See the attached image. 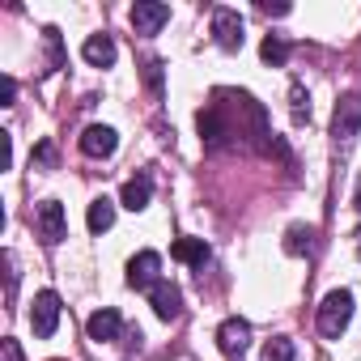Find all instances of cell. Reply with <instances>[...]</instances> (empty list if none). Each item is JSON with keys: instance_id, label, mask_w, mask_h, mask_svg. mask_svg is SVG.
Wrapping results in <instances>:
<instances>
[{"instance_id": "obj_1", "label": "cell", "mask_w": 361, "mask_h": 361, "mask_svg": "<svg viewBox=\"0 0 361 361\" xmlns=\"http://www.w3.org/2000/svg\"><path fill=\"white\" fill-rule=\"evenodd\" d=\"M196 123H200V145L209 153H221V149H264V153H272V145H276L264 106L243 90H213V102H204Z\"/></svg>"}, {"instance_id": "obj_9", "label": "cell", "mask_w": 361, "mask_h": 361, "mask_svg": "<svg viewBox=\"0 0 361 361\" xmlns=\"http://www.w3.org/2000/svg\"><path fill=\"white\" fill-rule=\"evenodd\" d=\"M170 22V5H157V0H136L132 5V30L136 35H157L161 26Z\"/></svg>"}, {"instance_id": "obj_24", "label": "cell", "mask_w": 361, "mask_h": 361, "mask_svg": "<svg viewBox=\"0 0 361 361\" xmlns=\"http://www.w3.org/2000/svg\"><path fill=\"white\" fill-rule=\"evenodd\" d=\"M145 85H149V94L153 98H161V60H145Z\"/></svg>"}, {"instance_id": "obj_23", "label": "cell", "mask_w": 361, "mask_h": 361, "mask_svg": "<svg viewBox=\"0 0 361 361\" xmlns=\"http://www.w3.org/2000/svg\"><path fill=\"white\" fill-rule=\"evenodd\" d=\"M0 259H5V293H9V302H13V298H18V276H22V272H18V251L5 247V255H0Z\"/></svg>"}, {"instance_id": "obj_27", "label": "cell", "mask_w": 361, "mask_h": 361, "mask_svg": "<svg viewBox=\"0 0 361 361\" xmlns=\"http://www.w3.org/2000/svg\"><path fill=\"white\" fill-rule=\"evenodd\" d=\"M0 166H13V132H0Z\"/></svg>"}, {"instance_id": "obj_6", "label": "cell", "mask_w": 361, "mask_h": 361, "mask_svg": "<svg viewBox=\"0 0 361 361\" xmlns=\"http://www.w3.org/2000/svg\"><path fill=\"white\" fill-rule=\"evenodd\" d=\"M209 22H213V43L221 47V51H243V18L234 13V9H226V5H217L213 13H209Z\"/></svg>"}, {"instance_id": "obj_4", "label": "cell", "mask_w": 361, "mask_h": 361, "mask_svg": "<svg viewBox=\"0 0 361 361\" xmlns=\"http://www.w3.org/2000/svg\"><path fill=\"white\" fill-rule=\"evenodd\" d=\"M35 234H39L47 247H60V243L68 238V217H64V204H60V200L35 204Z\"/></svg>"}, {"instance_id": "obj_18", "label": "cell", "mask_w": 361, "mask_h": 361, "mask_svg": "<svg viewBox=\"0 0 361 361\" xmlns=\"http://www.w3.org/2000/svg\"><path fill=\"white\" fill-rule=\"evenodd\" d=\"M289 115H293V123H310V94L302 81L289 85Z\"/></svg>"}, {"instance_id": "obj_28", "label": "cell", "mask_w": 361, "mask_h": 361, "mask_svg": "<svg viewBox=\"0 0 361 361\" xmlns=\"http://www.w3.org/2000/svg\"><path fill=\"white\" fill-rule=\"evenodd\" d=\"M259 13H264V18H285L289 5H268V0H259Z\"/></svg>"}, {"instance_id": "obj_8", "label": "cell", "mask_w": 361, "mask_h": 361, "mask_svg": "<svg viewBox=\"0 0 361 361\" xmlns=\"http://www.w3.org/2000/svg\"><path fill=\"white\" fill-rule=\"evenodd\" d=\"M161 281V255L157 251H136L128 259V285L132 289H153Z\"/></svg>"}, {"instance_id": "obj_21", "label": "cell", "mask_w": 361, "mask_h": 361, "mask_svg": "<svg viewBox=\"0 0 361 361\" xmlns=\"http://www.w3.org/2000/svg\"><path fill=\"white\" fill-rule=\"evenodd\" d=\"M43 43H47V73L64 68V43H60V30H56V26L43 30Z\"/></svg>"}, {"instance_id": "obj_14", "label": "cell", "mask_w": 361, "mask_h": 361, "mask_svg": "<svg viewBox=\"0 0 361 361\" xmlns=\"http://www.w3.org/2000/svg\"><path fill=\"white\" fill-rule=\"evenodd\" d=\"M170 255L178 259V264H188V268H196V272H204V264H209V243L204 238H178L174 247H170Z\"/></svg>"}, {"instance_id": "obj_16", "label": "cell", "mask_w": 361, "mask_h": 361, "mask_svg": "<svg viewBox=\"0 0 361 361\" xmlns=\"http://www.w3.org/2000/svg\"><path fill=\"white\" fill-rule=\"evenodd\" d=\"M285 251L289 255H319V230L314 226H289Z\"/></svg>"}, {"instance_id": "obj_3", "label": "cell", "mask_w": 361, "mask_h": 361, "mask_svg": "<svg viewBox=\"0 0 361 361\" xmlns=\"http://www.w3.org/2000/svg\"><path fill=\"white\" fill-rule=\"evenodd\" d=\"M348 319H353V293H348V289H331V293L319 302V310H314V327H319V336H327V340H340L344 327H348Z\"/></svg>"}, {"instance_id": "obj_29", "label": "cell", "mask_w": 361, "mask_h": 361, "mask_svg": "<svg viewBox=\"0 0 361 361\" xmlns=\"http://www.w3.org/2000/svg\"><path fill=\"white\" fill-rule=\"evenodd\" d=\"M357 213H361V192H357Z\"/></svg>"}, {"instance_id": "obj_10", "label": "cell", "mask_w": 361, "mask_h": 361, "mask_svg": "<svg viewBox=\"0 0 361 361\" xmlns=\"http://www.w3.org/2000/svg\"><path fill=\"white\" fill-rule=\"evenodd\" d=\"M149 302H153V314L161 323H174L178 314H183V293H178V285H170V281H157L149 289Z\"/></svg>"}, {"instance_id": "obj_13", "label": "cell", "mask_w": 361, "mask_h": 361, "mask_svg": "<svg viewBox=\"0 0 361 361\" xmlns=\"http://www.w3.org/2000/svg\"><path fill=\"white\" fill-rule=\"evenodd\" d=\"M85 331H90V340H94V344H111V340H119L123 319H119V310H115V306H102V310H94V314H90Z\"/></svg>"}, {"instance_id": "obj_2", "label": "cell", "mask_w": 361, "mask_h": 361, "mask_svg": "<svg viewBox=\"0 0 361 361\" xmlns=\"http://www.w3.org/2000/svg\"><path fill=\"white\" fill-rule=\"evenodd\" d=\"M357 132H361V94H344L331 111V149L348 157L357 145Z\"/></svg>"}, {"instance_id": "obj_19", "label": "cell", "mask_w": 361, "mask_h": 361, "mask_svg": "<svg viewBox=\"0 0 361 361\" xmlns=\"http://www.w3.org/2000/svg\"><path fill=\"white\" fill-rule=\"evenodd\" d=\"M289 51H293V47H289V43H285L281 35H268V39H264V47H259L264 64H272V68H281V64L289 60Z\"/></svg>"}, {"instance_id": "obj_20", "label": "cell", "mask_w": 361, "mask_h": 361, "mask_svg": "<svg viewBox=\"0 0 361 361\" xmlns=\"http://www.w3.org/2000/svg\"><path fill=\"white\" fill-rule=\"evenodd\" d=\"M259 361H298V348H293L289 336H276V340L264 344V357H259Z\"/></svg>"}, {"instance_id": "obj_12", "label": "cell", "mask_w": 361, "mask_h": 361, "mask_svg": "<svg viewBox=\"0 0 361 361\" xmlns=\"http://www.w3.org/2000/svg\"><path fill=\"white\" fill-rule=\"evenodd\" d=\"M115 149H119L115 128H106V123H90V128L81 132V153H85V157H111Z\"/></svg>"}, {"instance_id": "obj_5", "label": "cell", "mask_w": 361, "mask_h": 361, "mask_svg": "<svg viewBox=\"0 0 361 361\" xmlns=\"http://www.w3.org/2000/svg\"><path fill=\"white\" fill-rule=\"evenodd\" d=\"M60 293L56 289H43V293H35V306H30V327H35V336L39 340H51L56 336V327H60Z\"/></svg>"}, {"instance_id": "obj_22", "label": "cell", "mask_w": 361, "mask_h": 361, "mask_svg": "<svg viewBox=\"0 0 361 361\" xmlns=\"http://www.w3.org/2000/svg\"><path fill=\"white\" fill-rule=\"evenodd\" d=\"M30 166H35V170H56V166H60L56 140H39V145H35V153H30Z\"/></svg>"}, {"instance_id": "obj_7", "label": "cell", "mask_w": 361, "mask_h": 361, "mask_svg": "<svg viewBox=\"0 0 361 361\" xmlns=\"http://www.w3.org/2000/svg\"><path fill=\"white\" fill-rule=\"evenodd\" d=\"M217 348L230 357V361H243L247 357V348H251V323L247 319H226L221 327H217Z\"/></svg>"}, {"instance_id": "obj_26", "label": "cell", "mask_w": 361, "mask_h": 361, "mask_svg": "<svg viewBox=\"0 0 361 361\" xmlns=\"http://www.w3.org/2000/svg\"><path fill=\"white\" fill-rule=\"evenodd\" d=\"M0 361H26V357H22V344H18L13 336L0 340Z\"/></svg>"}, {"instance_id": "obj_17", "label": "cell", "mask_w": 361, "mask_h": 361, "mask_svg": "<svg viewBox=\"0 0 361 361\" xmlns=\"http://www.w3.org/2000/svg\"><path fill=\"white\" fill-rule=\"evenodd\" d=\"M85 221H90V234H106V230L115 226V204H111L106 196H98V200L90 204V217H85Z\"/></svg>"}, {"instance_id": "obj_15", "label": "cell", "mask_w": 361, "mask_h": 361, "mask_svg": "<svg viewBox=\"0 0 361 361\" xmlns=\"http://www.w3.org/2000/svg\"><path fill=\"white\" fill-rule=\"evenodd\" d=\"M81 56H85V64H94V68H111V64H115V39H111V35H90L85 47H81Z\"/></svg>"}, {"instance_id": "obj_25", "label": "cell", "mask_w": 361, "mask_h": 361, "mask_svg": "<svg viewBox=\"0 0 361 361\" xmlns=\"http://www.w3.org/2000/svg\"><path fill=\"white\" fill-rule=\"evenodd\" d=\"M0 106H18V81L9 73L0 77Z\"/></svg>"}, {"instance_id": "obj_11", "label": "cell", "mask_w": 361, "mask_h": 361, "mask_svg": "<svg viewBox=\"0 0 361 361\" xmlns=\"http://www.w3.org/2000/svg\"><path fill=\"white\" fill-rule=\"evenodd\" d=\"M149 200H153V174L149 170H136L128 183H123V192H119V204L132 209V213H140V209H149Z\"/></svg>"}]
</instances>
